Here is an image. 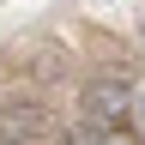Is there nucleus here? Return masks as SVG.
<instances>
[{
  "label": "nucleus",
  "instance_id": "1",
  "mask_svg": "<svg viewBox=\"0 0 145 145\" xmlns=\"http://www.w3.org/2000/svg\"><path fill=\"white\" fill-rule=\"evenodd\" d=\"M79 115L109 133V127H121L127 115H133V91H127L121 79H91V85L79 91Z\"/></svg>",
  "mask_w": 145,
  "mask_h": 145
},
{
  "label": "nucleus",
  "instance_id": "2",
  "mask_svg": "<svg viewBox=\"0 0 145 145\" xmlns=\"http://www.w3.org/2000/svg\"><path fill=\"white\" fill-rule=\"evenodd\" d=\"M42 133V109L36 103H0V145H24Z\"/></svg>",
  "mask_w": 145,
  "mask_h": 145
},
{
  "label": "nucleus",
  "instance_id": "3",
  "mask_svg": "<svg viewBox=\"0 0 145 145\" xmlns=\"http://www.w3.org/2000/svg\"><path fill=\"white\" fill-rule=\"evenodd\" d=\"M133 127L145 133V91H133Z\"/></svg>",
  "mask_w": 145,
  "mask_h": 145
}]
</instances>
